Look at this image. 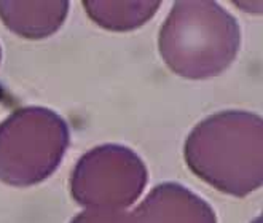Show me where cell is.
I'll return each mask as SVG.
<instances>
[{"label": "cell", "instance_id": "cell-1", "mask_svg": "<svg viewBox=\"0 0 263 223\" xmlns=\"http://www.w3.org/2000/svg\"><path fill=\"white\" fill-rule=\"evenodd\" d=\"M185 163L225 195L244 198L263 187V117L223 110L198 123L187 137Z\"/></svg>", "mask_w": 263, "mask_h": 223}, {"label": "cell", "instance_id": "cell-2", "mask_svg": "<svg viewBox=\"0 0 263 223\" xmlns=\"http://www.w3.org/2000/svg\"><path fill=\"white\" fill-rule=\"evenodd\" d=\"M239 45L238 21L215 2H176L158 39L166 66L190 80L211 78L227 70Z\"/></svg>", "mask_w": 263, "mask_h": 223}, {"label": "cell", "instance_id": "cell-3", "mask_svg": "<svg viewBox=\"0 0 263 223\" xmlns=\"http://www.w3.org/2000/svg\"><path fill=\"white\" fill-rule=\"evenodd\" d=\"M69 127L45 107L14 110L0 123V182L30 187L58 169L69 147Z\"/></svg>", "mask_w": 263, "mask_h": 223}, {"label": "cell", "instance_id": "cell-4", "mask_svg": "<svg viewBox=\"0 0 263 223\" xmlns=\"http://www.w3.org/2000/svg\"><path fill=\"white\" fill-rule=\"evenodd\" d=\"M147 168L133 150L107 143L85 153L70 175V195L85 207L126 209L147 185Z\"/></svg>", "mask_w": 263, "mask_h": 223}, {"label": "cell", "instance_id": "cell-5", "mask_svg": "<svg viewBox=\"0 0 263 223\" xmlns=\"http://www.w3.org/2000/svg\"><path fill=\"white\" fill-rule=\"evenodd\" d=\"M136 223H217L209 202L179 183H161L133 212Z\"/></svg>", "mask_w": 263, "mask_h": 223}, {"label": "cell", "instance_id": "cell-6", "mask_svg": "<svg viewBox=\"0 0 263 223\" xmlns=\"http://www.w3.org/2000/svg\"><path fill=\"white\" fill-rule=\"evenodd\" d=\"M69 2H0V20L24 39H45L64 24Z\"/></svg>", "mask_w": 263, "mask_h": 223}, {"label": "cell", "instance_id": "cell-7", "mask_svg": "<svg viewBox=\"0 0 263 223\" xmlns=\"http://www.w3.org/2000/svg\"><path fill=\"white\" fill-rule=\"evenodd\" d=\"M161 2H83L89 18L107 30L125 32L144 26Z\"/></svg>", "mask_w": 263, "mask_h": 223}, {"label": "cell", "instance_id": "cell-8", "mask_svg": "<svg viewBox=\"0 0 263 223\" xmlns=\"http://www.w3.org/2000/svg\"><path fill=\"white\" fill-rule=\"evenodd\" d=\"M70 223H136L133 212L125 209H101L89 207L80 212Z\"/></svg>", "mask_w": 263, "mask_h": 223}, {"label": "cell", "instance_id": "cell-9", "mask_svg": "<svg viewBox=\"0 0 263 223\" xmlns=\"http://www.w3.org/2000/svg\"><path fill=\"white\" fill-rule=\"evenodd\" d=\"M252 223H263V212H261V214H260V215H258Z\"/></svg>", "mask_w": 263, "mask_h": 223}, {"label": "cell", "instance_id": "cell-10", "mask_svg": "<svg viewBox=\"0 0 263 223\" xmlns=\"http://www.w3.org/2000/svg\"><path fill=\"white\" fill-rule=\"evenodd\" d=\"M2 98H4V91H2V88H0V101H2Z\"/></svg>", "mask_w": 263, "mask_h": 223}, {"label": "cell", "instance_id": "cell-11", "mask_svg": "<svg viewBox=\"0 0 263 223\" xmlns=\"http://www.w3.org/2000/svg\"><path fill=\"white\" fill-rule=\"evenodd\" d=\"M0 59H2V48H0Z\"/></svg>", "mask_w": 263, "mask_h": 223}]
</instances>
